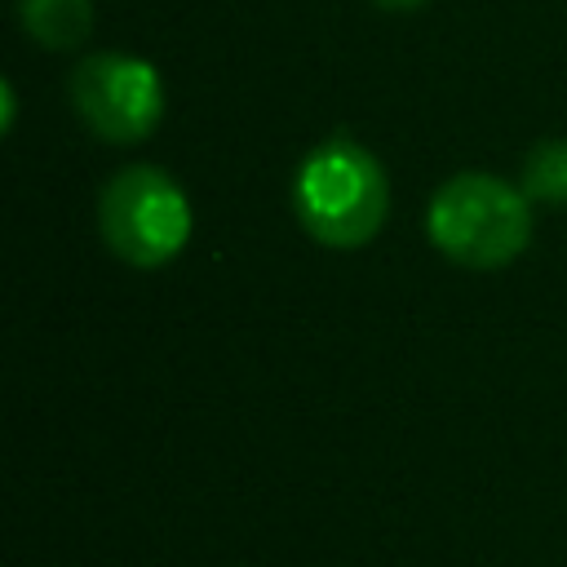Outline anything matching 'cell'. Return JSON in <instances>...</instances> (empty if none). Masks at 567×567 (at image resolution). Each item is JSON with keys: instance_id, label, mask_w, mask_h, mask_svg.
Instances as JSON below:
<instances>
[{"instance_id": "7a4b0ae2", "label": "cell", "mask_w": 567, "mask_h": 567, "mask_svg": "<svg viewBox=\"0 0 567 567\" xmlns=\"http://www.w3.org/2000/svg\"><path fill=\"white\" fill-rule=\"evenodd\" d=\"M430 244L465 270H501L532 244V199L492 173H452L425 208Z\"/></svg>"}, {"instance_id": "8992f818", "label": "cell", "mask_w": 567, "mask_h": 567, "mask_svg": "<svg viewBox=\"0 0 567 567\" xmlns=\"http://www.w3.org/2000/svg\"><path fill=\"white\" fill-rule=\"evenodd\" d=\"M527 199L540 204H567V137H540L523 155V182Z\"/></svg>"}, {"instance_id": "52a82bcc", "label": "cell", "mask_w": 567, "mask_h": 567, "mask_svg": "<svg viewBox=\"0 0 567 567\" xmlns=\"http://www.w3.org/2000/svg\"><path fill=\"white\" fill-rule=\"evenodd\" d=\"M0 102H4V115H0V128L9 133V128H13V84H9V80L0 84Z\"/></svg>"}, {"instance_id": "3957f363", "label": "cell", "mask_w": 567, "mask_h": 567, "mask_svg": "<svg viewBox=\"0 0 567 567\" xmlns=\"http://www.w3.org/2000/svg\"><path fill=\"white\" fill-rule=\"evenodd\" d=\"M97 235L124 266H168L190 239V199L168 168L128 164L97 195Z\"/></svg>"}, {"instance_id": "6da1fadb", "label": "cell", "mask_w": 567, "mask_h": 567, "mask_svg": "<svg viewBox=\"0 0 567 567\" xmlns=\"http://www.w3.org/2000/svg\"><path fill=\"white\" fill-rule=\"evenodd\" d=\"M292 213L301 230L323 248L350 252L372 244L390 213V182L381 159L350 133L323 137L292 173Z\"/></svg>"}, {"instance_id": "277c9868", "label": "cell", "mask_w": 567, "mask_h": 567, "mask_svg": "<svg viewBox=\"0 0 567 567\" xmlns=\"http://www.w3.org/2000/svg\"><path fill=\"white\" fill-rule=\"evenodd\" d=\"M71 106L93 137L133 146L164 120V80L146 58L89 53L71 71Z\"/></svg>"}, {"instance_id": "5b68a950", "label": "cell", "mask_w": 567, "mask_h": 567, "mask_svg": "<svg viewBox=\"0 0 567 567\" xmlns=\"http://www.w3.org/2000/svg\"><path fill=\"white\" fill-rule=\"evenodd\" d=\"M22 31L53 53H71L93 35V0H18Z\"/></svg>"}, {"instance_id": "ba28073f", "label": "cell", "mask_w": 567, "mask_h": 567, "mask_svg": "<svg viewBox=\"0 0 567 567\" xmlns=\"http://www.w3.org/2000/svg\"><path fill=\"white\" fill-rule=\"evenodd\" d=\"M377 9H390V13H412V9H421V4H430V0H372Z\"/></svg>"}]
</instances>
